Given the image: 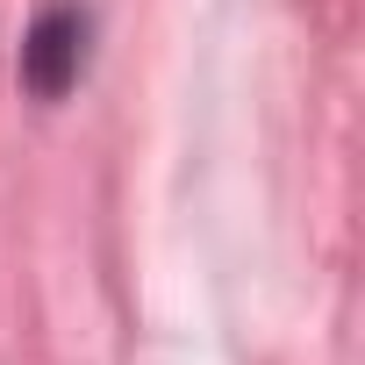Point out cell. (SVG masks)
Returning <instances> with one entry per match:
<instances>
[{
  "label": "cell",
  "instance_id": "obj_1",
  "mask_svg": "<svg viewBox=\"0 0 365 365\" xmlns=\"http://www.w3.org/2000/svg\"><path fill=\"white\" fill-rule=\"evenodd\" d=\"M79 58H86V22L72 8H51V15H36V29L22 43V79L36 93H65L79 79Z\"/></svg>",
  "mask_w": 365,
  "mask_h": 365
}]
</instances>
